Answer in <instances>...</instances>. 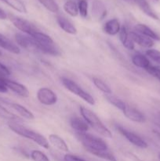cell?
Listing matches in <instances>:
<instances>
[{
    "mask_svg": "<svg viewBox=\"0 0 160 161\" xmlns=\"http://www.w3.org/2000/svg\"><path fill=\"white\" fill-rule=\"evenodd\" d=\"M8 127L15 134L23 137V138L34 142L35 143L39 145L41 147L44 148L45 149H48L50 148L48 140L43 135L31 130V129H29L28 127H24V126L21 125V124H19V122L9 121L8 122Z\"/></svg>",
    "mask_w": 160,
    "mask_h": 161,
    "instance_id": "1",
    "label": "cell"
},
{
    "mask_svg": "<svg viewBox=\"0 0 160 161\" xmlns=\"http://www.w3.org/2000/svg\"><path fill=\"white\" fill-rule=\"evenodd\" d=\"M79 110L83 119L86 120L88 125L90 126L95 131L106 138H112V134L111 130L104 124V123L100 120L97 114L84 106L80 107Z\"/></svg>",
    "mask_w": 160,
    "mask_h": 161,
    "instance_id": "2",
    "label": "cell"
},
{
    "mask_svg": "<svg viewBox=\"0 0 160 161\" xmlns=\"http://www.w3.org/2000/svg\"><path fill=\"white\" fill-rule=\"evenodd\" d=\"M78 141L82 143L86 151L93 154L100 151L109 150L108 146L102 138H98L93 135L85 132V133L75 134Z\"/></svg>",
    "mask_w": 160,
    "mask_h": 161,
    "instance_id": "3",
    "label": "cell"
},
{
    "mask_svg": "<svg viewBox=\"0 0 160 161\" xmlns=\"http://www.w3.org/2000/svg\"><path fill=\"white\" fill-rule=\"evenodd\" d=\"M35 40L39 51L52 56H58L61 54L59 48L51 37L42 31H37L31 36Z\"/></svg>",
    "mask_w": 160,
    "mask_h": 161,
    "instance_id": "4",
    "label": "cell"
},
{
    "mask_svg": "<svg viewBox=\"0 0 160 161\" xmlns=\"http://www.w3.org/2000/svg\"><path fill=\"white\" fill-rule=\"evenodd\" d=\"M61 83H62L63 86L66 88L68 91L71 93L74 94L75 95L78 96V97L86 102V103L89 104L90 105H95V100L93 97L92 95L89 94L88 92L85 91L78 83H75L72 80L66 77H62L61 78Z\"/></svg>",
    "mask_w": 160,
    "mask_h": 161,
    "instance_id": "5",
    "label": "cell"
},
{
    "mask_svg": "<svg viewBox=\"0 0 160 161\" xmlns=\"http://www.w3.org/2000/svg\"><path fill=\"white\" fill-rule=\"evenodd\" d=\"M37 99L41 104L47 106H51L55 105L57 102L58 97L57 95L54 91L48 87H40L37 91Z\"/></svg>",
    "mask_w": 160,
    "mask_h": 161,
    "instance_id": "6",
    "label": "cell"
},
{
    "mask_svg": "<svg viewBox=\"0 0 160 161\" xmlns=\"http://www.w3.org/2000/svg\"><path fill=\"white\" fill-rule=\"evenodd\" d=\"M117 130L127 141L130 142L133 146L141 148V149H146L148 146L147 143L141 136L136 135L134 132L127 130L122 126H117Z\"/></svg>",
    "mask_w": 160,
    "mask_h": 161,
    "instance_id": "7",
    "label": "cell"
},
{
    "mask_svg": "<svg viewBox=\"0 0 160 161\" xmlns=\"http://www.w3.org/2000/svg\"><path fill=\"white\" fill-rule=\"evenodd\" d=\"M11 22L15 28L20 30L23 33L29 36H32L35 31H37V28L33 24L22 17H12L10 18Z\"/></svg>",
    "mask_w": 160,
    "mask_h": 161,
    "instance_id": "8",
    "label": "cell"
},
{
    "mask_svg": "<svg viewBox=\"0 0 160 161\" xmlns=\"http://www.w3.org/2000/svg\"><path fill=\"white\" fill-rule=\"evenodd\" d=\"M15 40L17 45L28 50H39L37 43L32 36L24 33H16Z\"/></svg>",
    "mask_w": 160,
    "mask_h": 161,
    "instance_id": "9",
    "label": "cell"
},
{
    "mask_svg": "<svg viewBox=\"0 0 160 161\" xmlns=\"http://www.w3.org/2000/svg\"><path fill=\"white\" fill-rule=\"evenodd\" d=\"M124 116L130 120L135 123H144L145 122L146 117L143 113L135 107L125 104V107L122 110Z\"/></svg>",
    "mask_w": 160,
    "mask_h": 161,
    "instance_id": "10",
    "label": "cell"
},
{
    "mask_svg": "<svg viewBox=\"0 0 160 161\" xmlns=\"http://www.w3.org/2000/svg\"><path fill=\"white\" fill-rule=\"evenodd\" d=\"M3 81L6 83V86H7L8 90H10L13 92H14L15 94H17V95L20 96V97H28L30 95V92L28 91V87L26 86H24V84L18 83L17 81H14V80H9V79H6V77H3Z\"/></svg>",
    "mask_w": 160,
    "mask_h": 161,
    "instance_id": "11",
    "label": "cell"
},
{
    "mask_svg": "<svg viewBox=\"0 0 160 161\" xmlns=\"http://www.w3.org/2000/svg\"><path fill=\"white\" fill-rule=\"evenodd\" d=\"M91 12H92L93 17L97 21H100L104 20L107 15L106 6L103 2L100 0H93L92 2Z\"/></svg>",
    "mask_w": 160,
    "mask_h": 161,
    "instance_id": "12",
    "label": "cell"
},
{
    "mask_svg": "<svg viewBox=\"0 0 160 161\" xmlns=\"http://www.w3.org/2000/svg\"><path fill=\"white\" fill-rule=\"evenodd\" d=\"M130 36L131 37L132 40L134 43L138 44L141 47L144 48L151 49L154 46V41L151 39L150 38H147L136 31H130Z\"/></svg>",
    "mask_w": 160,
    "mask_h": 161,
    "instance_id": "13",
    "label": "cell"
},
{
    "mask_svg": "<svg viewBox=\"0 0 160 161\" xmlns=\"http://www.w3.org/2000/svg\"><path fill=\"white\" fill-rule=\"evenodd\" d=\"M56 22L60 28L64 31L70 35H76L77 34V28L75 25H73L70 20L67 17H64L62 15H59L56 17Z\"/></svg>",
    "mask_w": 160,
    "mask_h": 161,
    "instance_id": "14",
    "label": "cell"
},
{
    "mask_svg": "<svg viewBox=\"0 0 160 161\" xmlns=\"http://www.w3.org/2000/svg\"><path fill=\"white\" fill-rule=\"evenodd\" d=\"M0 47L13 54H19L20 53V50L18 46L1 33H0Z\"/></svg>",
    "mask_w": 160,
    "mask_h": 161,
    "instance_id": "15",
    "label": "cell"
},
{
    "mask_svg": "<svg viewBox=\"0 0 160 161\" xmlns=\"http://www.w3.org/2000/svg\"><path fill=\"white\" fill-rule=\"evenodd\" d=\"M121 28L122 26L119 20L117 18H113L105 22L103 26V31L109 36H116L119 33Z\"/></svg>",
    "mask_w": 160,
    "mask_h": 161,
    "instance_id": "16",
    "label": "cell"
},
{
    "mask_svg": "<svg viewBox=\"0 0 160 161\" xmlns=\"http://www.w3.org/2000/svg\"><path fill=\"white\" fill-rule=\"evenodd\" d=\"M4 102L6 105H9L10 108H12L14 111L17 112V113H18V115H20L21 117L27 119H31V120L35 119L34 114H33L30 110H28V108H25L24 106H23V105H20V104L15 103V102H6V101H5Z\"/></svg>",
    "mask_w": 160,
    "mask_h": 161,
    "instance_id": "17",
    "label": "cell"
},
{
    "mask_svg": "<svg viewBox=\"0 0 160 161\" xmlns=\"http://www.w3.org/2000/svg\"><path fill=\"white\" fill-rule=\"evenodd\" d=\"M134 31L146 36V37L150 38L152 40L160 41V36L152 28H149L147 25H144V24H136L134 26Z\"/></svg>",
    "mask_w": 160,
    "mask_h": 161,
    "instance_id": "18",
    "label": "cell"
},
{
    "mask_svg": "<svg viewBox=\"0 0 160 161\" xmlns=\"http://www.w3.org/2000/svg\"><path fill=\"white\" fill-rule=\"evenodd\" d=\"M48 142L56 149L62 151V152H68L69 148L66 142L56 134H50L48 137Z\"/></svg>",
    "mask_w": 160,
    "mask_h": 161,
    "instance_id": "19",
    "label": "cell"
},
{
    "mask_svg": "<svg viewBox=\"0 0 160 161\" xmlns=\"http://www.w3.org/2000/svg\"><path fill=\"white\" fill-rule=\"evenodd\" d=\"M69 123L72 128L75 130L76 133H85L89 130V125L86 122V120L78 116H74L71 118Z\"/></svg>",
    "mask_w": 160,
    "mask_h": 161,
    "instance_id": "20",
    "label": "cell"
},
{
    "mask_svg": "<svg viewBox=\"0 0 160 161\" xmlns=\"http://www.w3.org/2000/svg\"><path fill=\"white\" fill-rule=\"evenodd\" d=\"M119 39H120L121 42L123 45L124 47L130 50H134L135 46L134 42L132 40L131 37L130 36V31H128L127 28L125 26H122L121 28L120 31L119 33Z\"/></svg>",
    "mask_w": 160,
    "mask_h": 161,
    "instance_id": "21",
    "label": "cell"
},
{
    "mask_svg": "<svg viewBox=\"0 0 160 161\" xmlns=\"http://www.w3.org/2000/svg\"><path fill=\"white\" fill-rule=\"evenodd\" d=\"M135 3L138 6V7L141 9V10L144 13V14L147 16V17H151L154 20H158V16L157 15L156 13L154 11L152 6L148 3L147 0H133Z\"/></svg>",
    "mask_w": 160,
    "mask_h": 161,
    "instance_id": "22",
    "label": "cell"
},
{
    "mask_svg": "<svg viewBox=\"0 0 160 161\" xmlns=\"http://www.w3.org/2000/svg\"><path fill=\"white\" fill-rule=\"evenodd\" d=\"M132 63L136 67L141 68L144 70H146L151 65L148 58L144 55L141 54V53H136V54L133 55V58H132Z\"/></svg>",
    "mask_w": 160,
    "mask_h": 161,
    "instance_id": "23",
    "label": "cell"
},
{
    "mask_svg": "<svg viewBox=\"0 0 160 161\" xmlns=\"http://www.w3.org/2000/svg\"><path fill=\"white\" fill-rule=\"evenodd\" d=\"M64 10L67 13L68 15L71 17H75L78 15V3L75 1V0H67L64 3Z\"/></svg>",
    "mask_w": 160,
    "mask_h": 161,
    "instance_id": "24",
    "label": "cell"
},
{
    "mask_svg": "<svg viewBox=\"0 0 160 161\" xmlns=\"http://www.w3.org/2000/svg\"><path fill=\"white\" fill-rule=\"evenodd\" d=\"M0 1H3L6 5L10 6L12 9H13L14 10L17 11L20 14H27V12H28L26 6L20 0H0Z\"/></svg>",
    "mask_w": 160,
    "mask_h": 161,
    "instance_id": "25",
    "label": "cell"
},
{
    "mask_svg": "<svg viewBox=\"0 0 160 161\" xmlns=\"http://www.w3.org/2000/svg\"><path fill=\"white\" fill-rule=\"evenodd\" d=\"M92 81L93 83L94 84V86H95L99 91L103 92L104 94H105L106 95L107 94H111L112 91H111V87H110L104 81H103V80H100V79L97 78V77H93Z\"/></svg>",
    "mask_w": 160,
    "mask_h": 161,
    "instance_id": "26",
    "label": "cell"
},
{
    "mask_svg": "<svg viewBox=\"0 0 160 161\" xmlns=\"http://www.w3.org/2000/svg\"><path fill=\"white\" fill-rule=\"evenodd\" d=\"M105 98H106V100L108 101L111 105H112L113 106L117 108L118 109H119L120 111H122V110L123 109L125 104H126L124 101H122V99L119 98V97H115V96L111 95V94H107V95L105 96Z\"/></svg>",
    "mask_w": 160,
    "mask_h": 161,
    "instance_id": "27",
    "label": "cell"
},
{
    "mask_svg": "<svg viewBox=\"0 0 160 161\" xmlns=\"http://www.w3.org/2000/svg\"><path fill=\"white\" fill-rule=\"evenodd\" d=\"M47 10L56 14L59 12V6L56 3V0H38Z\"/></svg>",
    "mask_w": 160,
    "mask_h": 161,
    "instance_id": "28",
    "label": "cell"
},
{
    "mask_svg": "<svg viewBox=\"0 0 160 161\" xmlns=\"http://www.w3.org/2000/svg\"><path fill=\"white\" fill-rule=\"evenodd\" d=\"M0 117L7 119L9 121H16V122H20V118L17 115L8 111L5 107L2 106L1 105H0Z\"/></svg>",
    "mask_w": 160,
    "mask_h": 161,
    "instance_id": "29",
    "label": "cell"
},
{
    "mask_svg": "<svg viewBox=\"0 0 160 161\" xmlns=\"http://www.w3.org/2000/svg\"><path fill=\"white\" fill-rule=\"evenodd\" d=\"M30 157L33 161H50L49 157L40 150H32L30 154Z\"/></svg>",
    "mask_w": 160,
    "mask_h": 161,
    "instance_id": "30",
    "label": "cell"
},
{
    "mask_svg": "<svg viewBox=\"0 0 160 161\" xmlns=\"http://www.w3.org/2000/svg\"><path fill=\"white\" fill-rule=\"evenodd\" d=\"M78 14L82 17L86 18L88 16V2L86 0H79L78 3Z\"/></svg>",
    "mask_w": 160,
    "mask_h": 161,
    "instance_id": "31",
    "label": "cell"
},
{
    "mask_svg": "<svg viewBox=\"0 0 160 161\" xmlns=\"http://www.w3.org/2000/svg\"><path fill=\"white\" fill-rule=\"evenodd\" d=\"M146 54L149 58L154 61L155 62L160 64V51L155 50V49H148L146 51Z\"/></svg>",
    "mask_w": 160,
    "mask_h": 161,
    "instance_id": "32",
    "label": "cell"
},
{
    "mask_svg": "<svg viewBox=\"0 0 160 161\" xmlns=\"http://www.w3.org/2000/svg\"><path fill=\"white\" fill-rule=\"evenodd\" d=\"M147 72L148 74H150L152 76L155 77V79L158 80L160 82V68L156 67V66H153L151 64L147 69H146Z\"/></svg>",
    "mask_w": 160,
    "mask_h": 161,
    "instance_id": "33",
    "label": "cell"
},
{
    "mask_svg": "<svg viewBox=\"0 0 160 161\" xmlns=\"http://www.w3.org/2000/svg\"><path fill=\"white\" fill-rule=\"evenodd\" d=\"M11 72L6 65L0 63V77H6L10 75Z\"/></svg>",
    "mask_w": 160,
    "mask_h": 161,
    "instance_id": "34",
    "label": "cell"
},
{
    "mask_svg": "<svg viewBox=\"0 0 160 161\" xmlns=\"http://www.w3.org/2000/svg\"><path fill=\"white\" fill-rule=\"evenodd\" d=\"M64 161H86L77 156L72 154H65L64 157Z\"/></svg>",
    "mask_w": 160,
    "mask_h": 161,
    "instance_id": "35",
    "label": "cell"
},
{
    "mask_svg": "<svg viewBox=\"0 0 160 161\" xmlns=\"http://www.w3.org/2000/svg\"><path fill=\"white\" fill-rule=\"evenodd\" d=\"M8 88L3 81V77H0V93H7Z\"/></svg>",
    "mask_w": 160,
    "mask_h": 161,
    "instance_id": "36",
    "label": "cell"
},
{
    "mask_svg": "<svg viewBox=\"0 0 160 161\" xmlns=\"http://www.w3.org/2000/svg\"><path fill=\"white\" fill-rule=\"evenodd\" d=\"M7 18V14L3 10V9L0 8V20H6Z\"/></svg>",
    "mask_w": 160,
    "mask_h": 161,
    "instance_id": "37",
    "label": "cell"
},
{
    "mask_svg": "<svg viewBox=\"0 0 160 161\" xmlns=\"http://www.w3.org/2000/svg\"><path fill=\"white\" fill-rule=\"evenodd\" d=\"M153 133L157 137V138L160 141V132L158 131V130H153Z\"/></svg>",
    "mask_w": 160,
    "mask_h": 161,
    "instance_id": "38",
    "label": "cell"
},
{
    "mask_svg": "<svg viewBox=\"0 0 160 161\" xmlns=\"http://www.w3.org/2000/svg\"><path fill=\"white\" fill-rule=\"evenodd\" d=\"M151 1L154 2V3H159V0H151Z\"/></svg>",
    "mask_w": 160,
    "mask_h": 161,
    "instance_id": "39",
    "label": "cell"
},
{
    "mask_svg": "<svg viewBox=\"0 0 160 161\" xmlns=\"http://www.w3.org/2000/svg\"><path fill=\"white\" fill-rule=\"evenodd\" d=\"M158 117H159V125H160V113L158 114Z\"/></svg>",
    "mask_w": 160,
    "mask_h": 161,
    "instance_id": "40",
    "label": "cell"
},
{
    "mask_svg": "<svg viewBox=\"0 0 160 161\" xmlns=\"http://www.w3.org/2000/svg\"><path fill=\"white\" fill-rule=\"evenodd\" d=\"M2 54H3V53H2V51L0 50V56H2Z\"/></svg>",
    "mask_w": 160,
    "mask_h": 161,
    "instance_id": "41",
    "label": "cell"
},
{
    "mask_svg": "<svg viewBox=\"0 0 160 161\" xmlns=\"http://www.w3.org/2000/svg\"><path fill=\"white\" fill-rule=\"evenodd\" d=\"M158 157H159V160H160V153H159V155H158Z\"/></svg>",
    "mask_w": 160,
    "mask_h": 161,
    "instance_id": "42",
    "label": "cell"
}]
</instances>
